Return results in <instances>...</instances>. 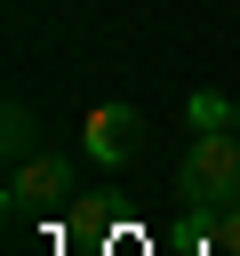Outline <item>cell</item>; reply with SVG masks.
Returning <instances> with one entry per match:
<instances>
[{
  "label": "cell",
  "instance_id": "1",
  "mask_svg": "<svg viewBox=\"0 0 240 256\" xmlns=\"http://www.w3.org/2000/svg\"><path fill=\"white\" fill-rule=\"evenodd\" d=\"M176 192H184L192 208H224V200H240V120H232V128H200V136L184 144V160H176Z\"/></svg>",
  "mask_w": 240,
  "mask_h": 256
},
{
  "label": "cell",
  "instance_id": "2",
  "mask_svg": "<svg viewBox=\"0 0 240 256\" xmlns=\"http://www.w3.org/2000/svg\"><path fill=\"white\" fill-rule=\"evenodd\" d=\"M64 200H72V160H64V152H32V160L8 168V216H16V224L48 216V208H64Z\"/></svg>",
  "mask_w": 240,
  "mask_h": 256
},
{
  "label": "cell",
  "instance_id": "3",
  "mask_svg": "<svg viewBox=\"0 0 240 256\" xmlns=\"http://www.w3.org/2000/svg\"><path fill=\"white\" fill-rule=\"evenodd\" d=\"M80 144H88V160L128 168V160L144 152V112H136V104H96V112L80 120Z\"/></svg>",
  "mask_w": 240,
  "mask_h": 256
},
{
  "label": "cell",
  "instance_id": "4",
  "mask_svg": "<svg viewBox=\"0 0 240 256\" xmlns=\"http://www.w3.org/2000/svg\"><path fill=\"white\" fill-rule=\"evenodd\" d=\"M0 152H8V168L32 160V152H48V144H40V120H32L24 96H8V112H0Z\"/></svg>",
  "mask_w": 240,
  "mask_h": 256
},
{
  "label": "cell",
  "instance_id": "5",
  "mask_svg": "<svg viewBox=\"0 0 240 256\" xmlns=\"http://www.w3.org/2000/svg\"><path fill=\"white\" fill-rule=\"evenodd\" d=\"M240 120V104H224V96H192V128H232Z\"/></svg>",
  "mask_w": 240,
  "mask_h": 256
}]
</instances>
